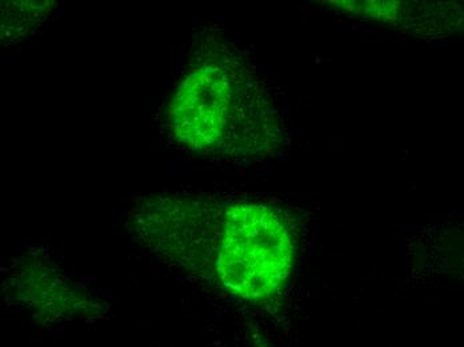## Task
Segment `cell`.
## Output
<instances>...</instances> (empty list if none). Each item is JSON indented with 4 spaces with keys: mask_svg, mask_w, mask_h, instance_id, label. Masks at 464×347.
I'll return each instance as SVG.
<instances>
[{
    "mask_svg": "<svg viewBox=\"0 0 464 347\" xmlns=\"http://www.w3.org/2000/svg\"><path fill=\"white\" fill-rule=\"evenodd\" d=\"M172 137L191 151L227 159L276 154L283 124L276 101L227 41L203 44L169 107Z\"/></svg>",
    "mask_w": 464,
    "mask_h": 347,
    "instance_id": "1",
    "label": "cell"
},
{
    "mask_svg": "<svg viewBox=\"0 0 464 347\" xmlns=\"http://www.w3.org/2000/svg\"><path fill=\"white\" fill-rule=\"evenodd\" d=\"M295 238L278 208L251 200H215L206 272L243 301L276 298L293 272Z\"/></svg>",
    "mask_w": 464,
    "mask_h": 347,
    "instance_id": "2",
    "label": "cell"
},
{
    "mask_svg": "<svg viewBox=\"0 0 464 347\" xmlns=\"http://www.w3.org/2000/svg\"><path fill=\"white\" fill-rule=\"evenodd\" d=\"M351 15L424 38L464 33V5L455 3L328 2Z\"/></svg>",
    "mask_w": 464,
    "mask_h": 347,
    "instance_id": "3",
    "label": "cell"
},
{
    "mask_svg": "<svg viewBox=\"0 0 464 347\" xmlns=\"http://www.w3.org/2000/svg\"><path fill=\"white\" fill-rule=\"evenodd\" d=\"M454 233H457V236H459L460 238H451V242L457 244V248H455V251H457V259H455V262H450V264L457 266V270L452 272V274H457L464 282V228H462V230L459 228V230L454 231Z\"/></svg>",
    "mask_w": 464,
    "mask_h": 347,
    "instance_id": "4",
    "label": "cell"
}]
</instances>
